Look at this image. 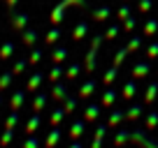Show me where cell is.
Listing matches in <instances>:
<instances>
[{
    "label": "cell",
    "instance_id": "6da1fadb",
    "mask_svg": "<svg viewBox=\"0 0 158 148\" xmlns=\"http://www.w3.org/2000/svg\"><path fill=\"white\" fill-rule=\"evenodd\" d=\"M100 42H102V35H95L93 42L89 46V53H86V72H93L95 63H98V49H100Z\"/></svg>",
    "mask_w": 158,
    "mask_h": 148
},
{
    "label": "cell",
    "instance_id": "7a4b0ae2",
    "mask_svg": "<svg viewBox=\"0 0 158 148\" xmlns=\"http://www.w3.org/2000/svg\"><path fill=\"white\" fill-rule=\"evenodd\" d=\"M70 5H86V0H63L60 5L54 7V12H51V23H60L65 16V10H68Z\"/></svg>",
    "mask_w": 158,
    "mask_h": 148
},
{
    "label": "cell",
    "instance_id": "3957f363",
    "mask_svg": "<svg viewBox=\"0 0 158 148\" xmlns=\"http://www.w3.org/2000/svg\"><path fill=\"white\" fill-rule=\"evenodd\" d=\"M130 139H133V141H137L142 148H158V143L151 141V139H147L142 132H130Z\"/></svg>",
    "mask_w": 158,
    "mask_h": 148
},
{
    "label": "cell",
    "instance_id": "277c9868",
    "mask_svg": "<svg viewBox=\"0 0 158 148\" xmlns=\"http://www.w3.org/2000/svg\"><path fill=\"white\" fill-rule=\"evenodd\" d=\"M95 86H98V81L95 79H91V81H86L81 88H79V99H86V97H91L93 95V90H95Z\"/></svg>",
    "mask_w": 158,
    "mask_h": 148
},
{
    "label": "cell",
    "instance_id": "5b68a950",
    "mask_svg": "<svg viewBox=\"0 0 158 148\" xmlns=\"http://www.w3.org/2000/svg\"><path fill=\"white\" fill-rule=\"evenodd\" d=\"M105 134H107V125H98V130H95V137H93V141H91V148H100V146H102Z\"/></svg>",
    "mask_w": 158,
    "mask_h": 148
},
{
    "label": "cell",
    "instance_id": "8992f818",
    "mask_svg": "<svg viewBox=\"0 0 158 148\" xmlns=\"http://www.w3.org/2000/svg\"><path fill=\"white\" fill-rule=\"evenodd\" d=\"M84 132H86V123H84V120H74L72 127H70V137L79 139V137H84Z\"/></svg>",
    "mask_w": 158,
    "mask_h": 148
},
{
    "label": "cell",
    "instance_id": "52a82bcc",
    "mask_svg": "<svg viewBox=\"0 0 158 148\" xmlns=\"http://www.w3.org/2000/svg\"><path fill=\"white\" fill-rule=\"evenodd\" d=\"M149 69H151V65H149V63H135L133 76H135V79H142V76H147V74H149Z\"/></svg>",
    "mask_w": 158,
    "mask_h": 148
},
{
    "label": "cell",
    "instance_id": "ba28073f",
    "mask_svg": "<svg viewBox=\"0 0 158 148\" xmlns=\"http://www.w3.org/2000/svg\"><path fill=\"white\" fill-rule=\"evenodd\" d=\"M60 137H63V130H58V125H56V127L51 130V134L47 137V143H44V146H47V148H54L56 143H58Z\"/></svg>",
    "mask_w": 158,
    "mask_h": 148
},
{
    "label": "cell",
    "instance_id": "9c48e42d",
    "mask_svg": "<svg viewBox=\"0 0 158 148\" xmlns=\"http://www.w3.org/2000/svg\"><path fill=\"white\" fill-rule=\"evenodd\" d=\"M42 79H44V74L42 72H35L33 76H30V81H28V86H26V93H33L35 88H37L40 84H42Z\"/></svg>",
    "mask_w": 158,
    "mask_h": 148
},
{
    "label": "cell",
    "instance_id": "30bf717a",
    "mask_svg": "<svg viewBox=\"0 0 158 148\" xmlns=\"http://www.w3.org/2000/svg\"><path fill=\"white\" fill-rule=\"evenodd\" d=\"M23 99H26V90H16V93H14V97H12V102H10L12 111H19V107L23 104Z\"/></svg>",
    "mask_w": 158,
    "mask_h": 148
},
{
    "label": "cell",
    "instance_id": "8fae6325",
    "mask_svg": "<svg viewBox=\"0 0 158 148\" xmlns=\"http://www.w3.org/2000/svg\"><path fill=\"white\" fill-rule=\"evenodd\" d=\"M86 33H89V25H86V23H77V25H74V30H72V40H74V42L84 40Z\"/></svg>",
    "mask_w": 158,
    "mask_h": 148
},
{
    "label": "cell",
    "instance_id": "7c38bea8",
    "mask_svg": "<svg viewBox=\"0 0 158 148\" xmlns=\"http://www.w3.org/2000/svg\"><path fill=\"white\" fill-rule=\"evenodd\" d=\"M100 107H102V104H89V107H86L84 118H86V120H95V118L100 116Z\"/></svg>",
    "mask_w": 158,
    "mask_h": 148
},
{
    "label": "cell",
    "instance_id": "4fadbf2b",
    "mask_svg": "<svg viewBox=\"0 0 158 148\" xmlns=\"http://www.w3.org/2000/svg\"><path fill=\"white\" fill-rule=\"evenodd\" d=\"M12 141H14V130L5 127V132H2V137H0V148H7Z\"/></svg>",
    "mask_w": 158,
    "mask_h": 148
},
{
    "label": "cell",
    "instance_id": "5bb4252c",
    "mask_svg": "<svg viewBox=\"0 0 158 148\" xmlns=\"http://www.w3.org/2000/svg\"><path fill=\"white\" fill-rule=\"evenodd\" d=\"M40 123H42V116H40V114H35L33 118H30L28 123H26V132H28V134H33L35 130L40 127Z\"/></svg>",
    "mask_w": 158,
    "mask_h": 148
},
{
    "label": "cell",
    "instance_id": "9a60e30c",
    "mask_svg": "<svg viewBox=\"0 0 158 148\" xmlns=\"http://www.w3.org/2000/svg\"><path fill=\"white\" fill-rule=\"evenodd\" d=\"M68 58V49H65V46H58V49H54V53H51V60H54V63H63V60Z\"/></svg>",
    "mask_w": 158,
    "mask_h": 148
},
{
    "label": "cell",
    "instance_id": "2e32d148",
    "mask_svg": "<svg viewBox=\"0 0 158 148\" xmlns=\"http://www.w3.org/2000/svg\"><path fill=\"white\" fill-rule=\"evenodd\" d=\"M51 95H54V99H68V88H65L63 84H56L54 90H51Z\"/></svg>",
    "mask_w": 158,
    "mask_h": 148
},
{
    "label": "cell",
    "instance_id": "e0dca14e",
    "mask_svg": "<svg viewBox=\"0 0 158 148\" xmlns=\"http://www.w3.org/2000/svg\"><path fill=\"white\" fill-rule=\"evenodd\" d=\"M21 42H23L26 46H33L35 42H37V33H35V30H23V37H21Z\"/></svg>",
    "mask_w": 158,
    "mask_h": 148
},
{
    "label": "cell",
    "instance_id": "ac0fdd59",
    "mask_svg": "<svg viewBox=\"0 0 158 148\" xmlns=\"http://www.w3.org/2000/svg\"><path fill=\"white\" fill-rule=\"evenodd\" d=\"M121 120H123V111H121V109H114L112 116H109V123H107V125H109V127H116Z\"/></svg>",
    "mask_w": 158,
    "mask_h": 148
},
{
    "label": "cell",
    "instance_id": "d6986e66",
    "mask_svg": "<svg viewBox=\"0 0 158 148\" xmlns=\"http://www.w3.org/2000/svg\"><path fill=\"white\" fill-rule=\"evenodd\" d=\"M28 19H30L28 14H14V19H12V23H14V28L23 30V28H26V23H28Z\"/></svg>",
    "mask_w": 158,
    "mask_h": 148
},
{
    "label": "cell",
    "instance_id": "ffe728a7",
    "mask_svg": "<svg viewBox=\"0 0 158 148\" xmlns=\"http://www.w3.org/2000/svg\"><path fill=\"white\" fill-rule=\"evenodd\" d=\"M128 139H130V130H121V132L114 137V146H116V148H118V146H123Z\"/></svg>",
    "mask_w": 158,
    "mask_h": 148
},
{
    "label": "cell",
    "instance_id": "44dd1931",
    "mask_svg": "<svg viewBox=\"0 0 158 148\" xmlns=\"http://www.w3.org/2000/svg\"><path fill=\"white\" fill-rule=\"evenodd\" d=\"M47 93H40L37 97H35V104H33V109H35V114H40V111H42V109H44V104H47Z\"/></svg>",
    "mask_w": 158,
    "mask_h": 148
},
{
    "label": "cell",
    "instance_id": "7402d4cb",
    "mask_svg": "<svg viewBox=\"0 0 158 148\" xmlns=\"http://www.w3.org/2000/svg\"><path fill=\"white\" fill-rule=\"evenodd\" d=\"M135 93H137V84H135V81H128V84L123 86V99H130Z\"/></svg>",
    "mask_w": 158,
    "mask_h": 148
},
{
    "label": "cell",
    "instance_id": "603a6c76",
    "mask_svg": "<svg viewBox=\"0 0 158 148\" xmlns=\"http://www.w3.org/2000/svg\"><path fill=\"white\" fill-rule=\"evenodd\" d=\"M12 53H14V44L12 42H5V44L0 46V58H12Z\"/></svg>",
    "mask_w": 158,
    "mask_h": 148
},
{
    "label": "cell",
    "instance_id": "cb8c5ba5",
    "mask_svg": "<svg viewBox=\"0 0 158 148\" xmlns=\"http://www.w3.org/2000/svg\"><path fill=\"white\" fill-rule=\"evenodd\" d=\"M142 111H144V109H142V104H133V107L128 109V114H126V116H128L130 120H137L139 116H142Z\"/></svg>",
    "mask_w": 158,
    "mask_h": 148
},
{
    "label": "cell",
    "instance_id": "d4e9b609",
    "mask_svg": "<svg viewBox=\"0 0 158 148\" xmlns=\"http://www.w3.org/2000/svg\"><path fill=\"white\" fill-rule=\"evenodd\" d=\"M114 99H116V90H112V88H109V90H105L102 102H100V104H102V107H112V102H114Z\"/></svg>",
    "mask_w": 158,
    "mask_h": 148
},
{
    "label": "cell",
    "instance_id": "484cf974",
    "mask_svg": "<svg viewBox=\"0 0 158 148\" xmlns=\"http://www.w3.org/2000/svg\"><path fill=\"white\" fill-rule=\"evenodd\" d=\"M156 95H158V84H156V81H151V84L147 86V102H153Z\"/></svg>",
    "mask_w": 158,
    "mask_h": 148
},
{
    "label": "cell",
    "instance_id": "4316f807",
    "mask_svg": "<svg viewBox=\"0 0 158 148\" xmlns=\"http://www.w3.org/2000/svg\"><path fill=\"white\" fill-rule=\"evenodd\" d=\"M63 116H68V114H65V109H54V114H51V125L56 127V125L63 120Z\"/></svg>",
    "mask_w": 158,
    "mask_h": 148
},
{
    "label": "cell",
    "instance_id": "83f0119b",
    "mask_svg": "<svg viewBox=\"0 0 158 148\" xmlns=\"http://www.w3.org/2000/svg\"><path fill=\"white\" fill-rule=\"evenodd\" d=\"M60 37V28H54V30H49L47 33V37H44V44H54L56 40Z\"/></svg>",
    "mask_w": 158,
    "mask_h": 148
},
{
    "label": "cell",
    "instance_id": "f1b7e54d",
    "mask_svg": "<svg viewBox=\"0 0 158 148\" xmlns=\"http://www.w3.org/2000/svg\"><path fill=\"white\" fill-rule=\"evenodd\" d=\"M12 79H14V72H5L2 76H0V90H5L7 86L12 84Z\"/></svg>",
    "mask_w": 158,
    "mask_h": 148
},
{
    "label": "cell",
    "instance_id": "f546056e",
    "mask_svg": "<svg viewBox=\"0 0 158 148\" xmlns=\"http://www.w3.org/2000/svg\"><path fill=\"white\" fill-rule=\"evenodd\" d=\"M109 16V7H98V10L93 12V19L95 21H105Z\"/></svg>",
    "mask_w": 158,
    "mask_h": 148
},
{
    "label": "cell",
    "instance_id": "4dcf8cb0",
    "mask_svg": "<svg viewBox=\"0 0 158 148\" xmlns=\"http://www.w3.org/2000/svg\"><path fill=\"white\" fill-rule=\"evenodd\" d=\"M128 53H130V51H128V46H123V49H118V53L114 56V65L118 67V65H121V63L126 60V56H128Z\"/></svg>",
    "mask_w": 158,
    "mask_h": 148
},
{
    "label": "cell",
    "instance_id": "1f68e13d",
    "mask_svg": "<svg viewBox=\"0 0 158 148\" xmlns=\"http://www.w3.org/2000/svg\"><path fill=\"white\" fill-rule=\"evenodd\" d=\"M116 72H118V67H116V65H112V67L107 69V74H105V79H102V81H105V84L109 86V84H112L114 79H116Z\"/></svg>",
    "mask_w": 158,
    "mask_h": 148
},
{
    "label": "cell",
    "instance_id": "d6a6232c",
    "mask_svg": "<svg viewBox=\"0 0 158 148\" xmlns=\"http://www.w3.org/2000/svg\"><path fill=\"white\" fill-rule=\"evenodd\" d=\"M16 120H19V111H12L10 114V118L5 120V127H10V130H14V125H16Z\"/></svg>",
    "mask_w": 158,
    "mask_h": 148
},
{
    "label": "cell",
    "instance_id": "836d02e7",
    "mask_svg": "<svg viewBox=\"0 0 158 148\" xmlns=\"http://www.w3.org/2000/svg\"><path fill=\"white\" fill-rule=\"evenodd\" d=\"M156 30H158V21H156V19H149L147 28H144V35H153Z\"/></svg>",
    "mask_w": 158,
    "mask_h": 148
},
{
    "label": "cell",
    "instance_id": "e575fe53",
    "mask_svg": "<svg viewBox=\"0 0 158 148\" xmlns=\"http://www.w3.org/2000/svg\"><path fill=\"white\" fill-rule=\"evenodd\" d=\"M156 125H158V114H156V111H151L149 118H147V130H153Z\"/></svg>",
    "mask_w": 158,
    "mask_h": 148
},
{
    "label": "cell",
    "instance_id": "d590c367",
    "mask_svg": "<svg viewBox=\"0 0 158 148\" xmlns=\"http://www.w3.org/2000/svg\"><path fill=\"white\" fill-rule=\"evenodd\" d=\"M60 74H63V69H60V65L56 63L54 67H51V72H49V79H51V81H58V76H60Z\"/></svg>",
    "mask_w": 158,
    "mask_h": 148
},
{
    "label": "cell",
    "instance_id": "8d00e7d4",
    "mask_svg": "<svg viewBox=\"0 0 158 148\" xmlns=\"http://www.w3.org/2000/svg\"><path fill=\"white\" fill-rule=\"evenodd\" d=\"M40 60H42V49H33V53H30L28 63H30V65H35V63H40Z\"/></svg>",
    "mask_w": 158,
    "mask_h": 148
},
{
    "label": "cell",
    "instance_id": "74e56055",
    "mask_svg": "<svg viewBox=\"0 0 158 148\" xmlns=\"http://www.w3.org/2000/svg\"><path fill=\"white\" fill-rule=\"evenodd\" d=\"M74 107H77V99H74V97H68V99H65V114H72V111H74Z\"/></svg>",
    "mask_w": 158,
    "mask_h": 148
},
{
    "label": "cell",
    "instance_id": "f35d334b",
    "mask_svg": "<svg viewBox=\"0 0 158 148\" xmlns=\"http://www.w3.org/2000/svg\"><path fill=\"white\" fill-rule=\"evenodd\" d=\"M139 46H142V37H133V40H130V44H128V51L133 53V51H137Z\"/></svg>",
    "mask_w": 158,
    "mask_h": 148
},
{
    "label": "cell",
    "instance_id": "ab89813d",
    "mask_svg": "<svg viewBox=\"0 0 158 148\" xmlns=\"http://www.w3.org/2000/svg\"><path fill=\"white\" fill-rule=\"evenodd\" d=\"M26 65H30V63H28V60H26V58H21L19 63L14 65V69H12V72H14V74H21V72H23V69H26Z\"/></svg>",
    "mask_w": 158,
    "mask_h": 148
},
{
    "label": "cell",
    "instance_id": "60d3db41",
    "mask_svg": "<svg viewBox=\"0 0 158 148\" xmlns=\"http://www.w3.org/2000/svg\"><path fill=\"white\" fill-rule=\"evenodd\" d=\"M147 58H149V60H156V58H158V42L149 46V51H147Z\"/></svg>",
    "mask_w": 158,
    "mask_h": 148
},
{
    "label": "cell",
    "instance_id": "b9f144b4",
    "mask_svg": "<svg viewBox=\"0 0 158 148\" xmlns=\"http://www.w3.org/2000/svg\"><path fill=\"white\" fill-rule=\"evenodd\" d=\"M79 69H81V65H79V63H74L72 67L68 69V79H74V76H77V74H79Z\"/></svg>",
    "mask_w": 158,
    "mask_h": 148
},
{
    "label": "cell",
    "instance_id": "7bdbcfd3",
    "mask_svg": "<svg viewBox=\"0 0 158 148\" xmlns=\"http://www.w3.org/2000/svg\"><path fill=\"white\" fill-rule=\"evenodd\" d=\"M37 146H40V141L35 137H30V139H26V141H23V148H37Z\"/></svg>",
    "mask_w": 158,
    "mask_h": 148
},
{
    "label": "cell",
    "instance_id": "ee69618b",
    "mask_svg": "<svg viewBox=\"0 0 158 148\" xmlns=\"http://www.w3.org/2000/svg\"><path fill=\"white\" fill-rule=\"evenodd\" d=\"M139 12H149V10H151V0H139Z\"/></svg>",
    "mask_w": 158,
    "mask_h": 148
},
{
    "label": "cell",
    "instance_id": "f6af8a7d",
    "mask_svg": "<svg viewBox=\"0 0 158 148\" xmlns=\"http://www.w3.org/2000/svg\"><path fill=\"white\" fill-rule=\"evenodd\" d=\"M116 35H118V25H112V28L107 30V35H105V37H107V40H114Z\"/></svg>",
    "mask_w": 158,
    "mask_h": 148
},
{
    "label": "cell",
    "instance_id": "bcb514c9",
    "mask_svg": "<svg viewBox=\"0 0 158 148\" xmlns=\"http://www.w3.org/2000/svg\"><path fill=\"white\" fill-rule=\"evenodd\" d=\"M128 5H123V7H121V10H118V16H121V19H128Z\"/></svg>",
    "mask_w": 158,
    "mask_h": 148
},
{
    "label": "cell",
    "instance_id": "7dc6e473",
    "mask_svg": "<svg viewBox=\"0 0 158 148\" xmlns=\"http://www.w3.org/2000/svg\"><path fill=\"white\" fill-rule=\"evenodd\" d=\"M135 28V19H126V30H133Z\"/></svg>",
    "mask_w": 158,
    "mask_h": 148
},
{
    "label": "cell",
    "instance_id": "c3c4849f",
    "mask_svg": "<svg viewBox=\"0 0 158 148\" xmlns=\"http://www.w3.org/2000/svg\"><path fill=\"white\" fill-rule=\"evenodd\" d=\"M5 2H7V7H14L16 2H19V0H5Z\"/></svg>",
    "mask_w": 158,
    "mask_h": 148
},
{
    "label": "cell",
    "instance_id": "681fc988",
    "mask_svg": "<svg viewBox=\"0 0 158 148\" xmlns=\"http://www.w3.org/2000/svg\"><path fill=\"white\" fill-rule=\"evenodd\" d=\"M70 148H81V143H79V141H74V143H72Z\"/></svg>",
    "mask_w": 158,
    "mask_h": 148
},
{
    "label": "cell",
    "instance_id": "f907efd6",
    "mask_svg": "<svg viewBox=\"0 0 158 148\" xmlns=\"http://www.w3.org/2000/svg\"><path fill=\"white\" fill-rule=\"evenodd\" d=\"M0 102H2V95H0Z\"/></svg>",
    "mask_w": 158,
    "mask_h": 148
}]
</instances>
